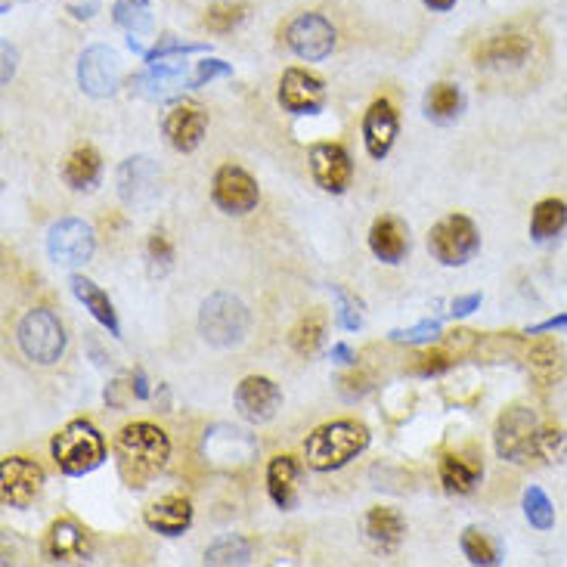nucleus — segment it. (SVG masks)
Wrapping results in <instances>:
<instances>
[{
  "instance_id": "obj_41",
  "label": "nucleus",
  "mask_w": 567,
  "mask_h": 567,
  "mask_svg": "<svg viewBox=\"0 0 567 567\" xmlns=\"http://www.w3.org/2000/svg\"><path fill=\"white\" fill-rule=\"evenodd\" d=\"M450 366H453V360H450L447 354H440V351L422 354V357L416 360V372H419V375H440V372H447Z\"/></svg>"
},
{
  "instance_id": "obj_26",
  "label": "nucleus",
  "mask_w": 567,
  "mask_h": 567,
  "mask_svg": "<svg viewBox=\"0 0 567 567\" xmlns=\"http://www.w3.org/2000/svg\"><path fill=\"white\" fill-rule=\"evenodd\" d=\"M100 174H103V159L100 152L90 146L75 149L66 159V168H62V177H66L72 189H93L100 183Z\"/></svg>"
},
{
  "instance_id": "obj_4",
  "label": "nucleus",
  "mask_w": 567,
  "mask_h": 567,
  "mask_svg": "<svg viewBox=\"0 0 567 567\" xmlns=\"http://www.w3.org/2000/svg\"><path fill=\"white\" fill-rule=\"evenodd\" d=\"M118 456H121V468H131L140 478L155 475L162 471L168 456H171V440L159 425H149V422H134L118 434V444H115Z\"/></svg>"
},
{
  "instance_id": "obj_15",
  "label": "nucleus",
  "mask_w": 567,
  "mask_h": 567,
  "mask_svg": "<svg viewBox=\"0 0 567 567\" xmlns=\"http://www.w3.org/2000/svg\"><path fill=\"white\" fill-rule=\"evenodd\" d=\"M159 186H162V171L146 155L128 159L118 168V193L128 205H149L159 196Z\"/></svg>"
},
{
  "instance_id": "obj_25",
  "label": "nucleus",
  "mask_w": 567,
  "mask_h": 567,
  "mask_svg": "<svg viewBox=\"0 0 567 567\" xmlns=\"http://www.w3.org/2000/svg\"><path fill=\"white\" fill-rule=\"evenodd\" d=\"M298 465L292 456H276L267 465V493L279 509H292L298 502Z\"/></svg>"
},
{
  "instance_id": "obj_23",
  "label": "nucleus",
  "mask_w": 567,
  "mask_h": 567,
  "mask_svg": "<svg viewBox=\"0 0 567 567\" xmlns=\"http://www.w3.org/2000/svg\"><path fill=\"white\" fill-rule=\"evenodd\" d=\"M72 292L78 295V301L84 304V310H90V317L97 320L100 326L109 329V335H121V326H118V317H115V307L109 301V295L97 286V282H90L87 276H72Z\"/></svg>"
},
{
  "instance_id": "obj_35",
  "label": "nucleus",
  "mask_w": 567,
  "mask_h": 567,
  "mask_svg": "<svg viewBox=\"0 0 567 567\" xmlns=\"http://www.w3.org/2000/svg\"><path fill=\"white\" fill-rule=\"evenodd\" d=\"M462 555L471 561V564H499V549L493 546V540L487 537V533H481L478 527H468L462 533Z\"/></svg>"
},
{
  "instance_id": "obj_6",
  "label": "nucleus",
  "mask_w": 567,
  "mask_h": 567,
  "mask_svg": "<svg viewBox=\"0 0 567 567\" xmlns=\"http://www.w3.org/2000/svg\"><path fill=\"white\" fill-rule=\"evenodd\" d=\"M16 338L22 354L41 366H53L62 357V351H66V329H62L59 317L47 307L28 310L16 329Z\"/></svg>"
},
{
  "instance_id": "obj_42",
  "label": "nucleus",
  "mask_w": 567,
  "mask_h": 567,
  "mask_svg": "<svg viewBox=\"0 0 567 567\" xmlns=\"http://www.w3.org/2000/svg\"><path fill=\"white\" fill-rule=\"evenodd\" d=\"M171 258H174V251H171L165 233H152V236H149V261H152V264H165V267H168Z\"/></svg>"
},
{
  "instance_id": "obj_21",
  "label": "nucleus",
  "mask_w": 567,
  "mask_h": 567,
  "mask_svg": "<svg viewBox=\"0 0 567 567\" xmlns=\"http://www.w3.org/2000/svg\"><path fill=\"white\" fill-rule=\"evenodd\" d=\"M44 552L53 561H84L90 555V537L78 521L62 518L50 527Z\"/></svg>"
},
{
  "instance_id": "obj_13",
  "label": "nucleus",
  "mask_w": 567,
  "mask_h": 567,
  "mask_svg": "<svg viewBox=\"0 0 567 567\" xmlns=\"http://www.w3.org/2000/svg\"><path fill=\"white\" fill-rule=\"evenodd\" d=\"M310 171H313V180H317L326 193H335L341 196L344 189L351 186V177H354V162L344 146L338 143H317L310 146Z\"/></svg>"
},
{
  "instance_id": "obj_8",
  "label": "nucleus",
  "mask_w": 567,
  "mask_h": 567,
  "mask_svg": "<svg viewBox=\"0 0 567 567\" xmlns=\"http://www.w3.org/2000/svg\"><path fill=\"white\" fill-rule=\"evenodd\" d=\"M93 248H97V239H93V230L78 217H66L59 224L50 227L47 233V251L53 264L59 267H81L93 258Z\"/></svg>"
},
{
  "instance_id": "obj_20",
  "label": "nucleus",
  "mask_w": 567,
  "mask_h": 567,
  "mask_svg": "<svg viewBox=\"0 0 567 567\" xmlns=\"http://www.w3.org/2000/svg\"><path fill=\"white\" fill-rule=\"evenodd\" d=\"M146 527H152L155 533H165V537H180V533L189 530L193 524V506L183 496H162L159 502L143 512Z\"/></svg>"
},
{
  "instance_id": "obj_44",
  "label": "nucleus",
  "mask_w": 567,
  "mask_h": 567,
  "mask_svg": "<svg viewBox=\"0 0 567 567\" xmlns=\"http://www.w3.org/2000/svg\"><path fill=\"white\" fill-rule=\"evenodd\" d=\"M561 329H567V313H564V317H552V320H546V323H537V326H530V329H527V335H543V332H561Z\"/></svg>"
},
{
  "instance_id": "obj_14",
  "label": "nucleus",
  "mask_w": 567,
  "mask_h": 567,
  "mask_svg": "<svg viewBox=\"0 0 567 567\" xmlns=\"http://www.w3.org/2000/svg\"><path fill=\"white\" fill-rule=\"evenodd\" d=\"M282 406V391L276 388V382L264 375H248L236 388V409L239 416L248 422H270L276 416V409Z\"/></svg>"
},
{
  "instance_id": "obj_19",
  "label": "nucleus",
  "mask_w": 567,
  "mask_h": 567,
  "mask_svg": "<svg viewBox=\"0 0 567 567\" xmlns=\"http://www.w3.org/2000/svg\"><path fill=\"white\" fill-rule=\"evenodd\" d=\"M149 72L134 78V90L149 100H168L186 87V62L183 59H159L149 62Z\"/></svg>"
},
{
  "instance_id": "obj_22",
  "label": "nucleus",
  "mask_w": 567,
  "mask_h": 567,
  "mask_svg": "<svg viewBox=\"0 0 567 567\" xmlns=\"http://www.w3.org/2000/svg\"><path fill=\"white\" fill-rule=\"evenodd\" d=\"M369 248H372V255L378 261H385V264H400L403 255H406V230L397 217H378L372 230H369Z\"/></svg>"
},
{
  "instance_id": "obj_43",
  "label": "nucleus",
  "mask_w": 567,
  "mask_h": 567,
  "mask_svg": "<svg viewBox=\"0 0 567 567\" xmlns=\"http://www.w3.org/2000/svg\"><path fill=\"white\" fill-rule=\"evenodd\" d=\"M366 391H369V375L357 372V375H344V378H341V394H344V400H357V397H363Z\"/></svg>"
},
{
  "instance_id": "obj_9",
  "label": "nucleus",
  "mask_w": 567,
  "mask_h": 567,
  "mask_svg": "<svg viewBox=\"0 0 567 567\" xmlns=\"http://www.w3.org/2000/svg\"><path fill=\"white\" fill-rule=\"evenodd\" d=\"M286 44L292 47L295 56L307 62H320L335 47V28L320 13H301L286 25Z\"/></svg>"
},
{
  "instance_id": "obj_1",
  "label": "nucleus",
  "mask_w": 567,
  "mask_h": 567,
  "mask_svg": "<svg viewBox=\"0 0 567 567\" xmlns=\"http://www.w3.org/2000/svg\"><path fill=\"white\" fill-rule=\"evenodd\" d=\"M493 437H496V453L518 465L530 459H558L567 447L564 431L543 425L530 406H509L499 416Z\"/></svg>"
},
{
  "instance_id": "obj_47",
  "label": "nucleus",
  "mask_w": 567,
  "mask_h": 567,
  "mask_svg": "<svg viewBox=\"0 0 567 567\" xmlns=\"http://www.w3.org/2000/svg\"><path fill=\"white\" fill-rule=\"evenodd\" d=\"M425 7H431L434 13H447L456 7V0H425Z\"/></svg>"
},
{
  "instance_id": "obj_27",
  "label": "nucleus",
  "mask_w": 567,
  "mask_h": 567,
  "mask_svg": "<svg viewBox=\"0 0 567 567\" xmlns=\"http://www.w3.org/2000/svg\"><path fill=\"white\" fill-rule=\"evenodd\" d=\"M530 56V38L509 31V35H496L484 47H478V62L487 66H502V62H524Z\"/></svg>"
},
{
  "instance_id": "obj_45",
  "label": "nucleus",
  "mask_w": 567,
  "mask_h": 567,
  "mask_svg": "<svg viewBox=\"0 0 567 567\" xmlns=\"http://www.w3.org/2000/svg\"><path fill=\"white\" fill-rule=\"evenodd\" d=\"M475 307H481V295H468V298H456L453 301V317H465Z\"/></svg>"
},
{
  "instance_id": "obj_28",
  "label": "nucleus",
  "mask_w": 567,
  "mask_h": 567,
  "mask_svg": "<svg viewBox=\"0 0 567 567\" xmlns=\"http://www.w3.org/2000/svg\"><path fill=\"white\" fill-rule=\"evenodd\" d=\"M440 484H444L447 493L468 496L471 490L481 484V468L471 465L462 456H444V459H440Z\"/></svg>"
},
{
  "instance_id": "obj_10",
  "label": "nucleus",
  "mask_w": 567,
  "mask_h": 567,
  "mask_svg": "<svg viewBox=\"0 0 567 567\" xmlns=\"http://www.w3.org/2000/svg\"><path fill=\"white\" fill-rule=\"evenodd\" d=\"M211 199L220 211L227 214H248L258 208V183L251 177L245 168L239 165H224L217 174H214V183H211Z\"/></svg>"
},
{
  "instance_id": "obj_37",
  "label": "nucleus",
  "mask_w": 567,
  "mask_h": 567,
  "mask_svg": "<svg viewBox=\"0 0 567 567\" xmlns=\"http://www.w3.org/2000/svg\"><path fill=\"white\" fill-rule=\"evenodd\" d=\"M208 564H248V543L239 537H224L205 552Z\"/></svg>"
},
{
  "instance_id": "obj_16",
  "label": "nucleus",
  "mask_w": 567,
  "mask_h": 567,
  "mask_svg": "<svg viewBox=\"0 0 567 567\" xmlns=\"http://www.w3.org/2000/svg\"><path fill=\"white\" fill-rule=\"evenodd\" d=\"M326 87L317 75H310L304 69H289L279 81V103L282 109H289L295 115H313L323 109Z\"/></svg>"
},
{
  "instance_id": "obj_5",
  "label": "nucleus",
  "mask_w": 567,
  "mask_h": 567,
  "mask_svg": "<svg viewBox=\"0 0 567 567\" xmlns=\"http://www.w3.org/2000/svg\"><path fill=\"white\" fill-rule=\"evenodd\" d=\"M248 307L227 292L211 295L199 310V332L214 348H236L248 332Z\"/></svg>"
},
{
  "instance_id": "obj_2",
  "label": "nucleus",
  "mask_w": 567,
  "mask_h": 567,
  "mask_svg": "<svg viewBox=\"0 0 567 567\" xmlns=\"http://www.w3.org/2000/svg\"><path fill=\"white\" fill-rule=\"evenodd\" d=\"M366 447H369V428L351 419H338L320 425L307 437L304 459L313 471H335L357 459Z\"/></svg>"
},
{
  "instance_id": "obj_32",
  "label": "nucleus",
  "mask_w": 567,
  "mask_h": 567,
  "mask_svg": "<svg viewBox=\"0 0 567 567\" xmlns=\"http://www.w3.org/2000/svg\"><path fill=\"white\" fill-rule=\"evenodd\" d=\"M527 363H530L533 372L543 378V382H549V378L561 375V369H564V351L558 348L552 338H543L537 344H530Z\"/></svg>"
},
{
  "instance_id": "obj_30",
  "label": "nucleus",
  "mask_w": 567,
  "mask_h": 567,
  "mask_svg": "<svg viewBox=\"0 0 567 567\" xmlns=\"http://www.w3.org/2000/svg\"><path fill=\"white\" fill-rule=\"evenodd\" d=\"M564 227H567V205H564L561 199H543L537 208H533L530 236L537 239V242L555 239Z\"/></svg>"
},
{
  "instance_id": "obj_18",
  "label": "nucleus",
  "mask_w": 567,
  "mask_h": 567,
  "mask_svg": "<svg viewBox=\"0 0 567 567\" xmlns=\"http://www.w3.org/2000/svg\"><path fill=\"white\" fill-rule=\"evenodd\" d=\"M208 131V115L199 106H174L165 118V137L177 152H193Z\"/></svg>"
},
{
  "instance_id": "obj_40",
  "label": "nucleus",
  "mask_w": 567,
  "mask_h": 567,
  "mask_svg": "<svg viewBox=\"0 0 567 567\" xmlns=\"http://www.w3.org/2000/svg\"><path fill=\"white\" fill-rule=\"evenodd\" d=\"M224 75H230V66H227V62H220V59H205V62H199L196 78L189 81V84H193V87H202V84H208V81H214V78H224Z\"/></svg>"
},
{
  "instance_id": "obj_17",
  "label": "nucleus",
  "mask_w": 567,
  "mask_h": 567,
  "mask_svg": "<svg viewBox=\"0 0 567 567\" xmlns=\"http://www.w3.org/2000/svg\"><path fill=\"white\" fill-rule=\"evenodd\" d=\"M397 112L388 100H375L366 115H363V140H366V152L372 159H385L391 152L394 140H397Z\"/></svg>"
},
{
  "instance_id": "obj_24",
  "label": "nucleus",
  "mask_w": 567,
  "mask_h": 567,
  "mask_svg": "<svg viewBox=\"0 0 567 567\" xmlns=\"http://www.w3.org/2000/svg\"><path fill=\"white\" fill-rule=\"evenodd\" d=\"M115 22L128 31V44L131 50L146 56L143 38L152 35V13H149V0H118L115 4Z\"/></svg>"
},
{
  "instance_id": "obj_38",
  "label": "nucleus",
  "mask_w": 567,
  "mask_h": 567,
  "mask_svg": "<svg viewBox=\"0 0 567 567\" xmlns=\"http://www.w3.org/2000/svg\"><path fill=\"white\" fill-rule=\"evenodd\" d=\"M440 332V323L437 320H425L413 329H394L391 332V341H400V344H422V341H434Z\"/></svg>"
},
{
  "instance_id": "obj_34",
  "label": "nucleus",
  "mask_w": 567,
  "mask_h": 567,
  "mask_svg": "<svg viewBox=\"0 0 567 567\" xmlns=\"http://www.w3.org/2000/svg\"><path fill=\"white\" fill-rule=\"evenodd\" d=\"M323 335H326V326H323V317H304L295 329H292V351L301 354V357H313L320 351L323 344Z\"/></svg>"
},
{
  "instance_id": "obj_3",
  "label": "nucleus",
  "mask_w": 567,
  "mask_h": 567,
  "mask_svg": "<svg viewBox=\"0 0 567 567\" xmlns=\"http://www.w3.org/2000/svg\"><path fill=\"white\" fill-rule=\"evenodd\" d=\"M53 459L59 465V471L78 478V475H90L93 468H100L106 462V440L103 434L93 428L84 419H75L62 428L53 437Z\"/></svg>"
},
{
  "instance_id": "obj_12",
  "label": "nucleus",
  "mask_w": 567,
  "mask_h": 567,
  "mask_svg": "<svg viewBox=\"0 0 567 567\" xmlns=\"http://www.w3.org/2000/svg\"><path fill=\"white\" fill-rule=\"evenodd\" d=\"M44 487V471L38 462L22 459V456H10L4 459V468H0V493H4V502L13 509H25L35 502V496Z\"/></svg>"
},
{
  "instance_id": "obj_33",
  "label": "nucleus",
  "mask_w": 567,
  "mask_h": 567,
  "mask_svg": "<svg viewBox=\"0 0 567 567\" xmlns=\"http://www.w3.org/2000/svg\"><path fill=\"white\" fill-rule=\"evenodd\" d=\"M462 112V90L456 84H434L428 93V115L434 121H453Z\"/></svg>"
},
{
  "instance_id": "obj_39",
  "label": "nucleus",
  "mask_w": 567,
  "mask_h": 567,
  "mask_svg": "<svg viewBox=\"0 0 567 567\" xmlns=\"http://www.w3.org/2000/svg\"><path fill=\"white\" fill-rule=\"evenodd\" d=\"M335 298H338V323H341L344 329H348V332L360 329V326H363L360 304H357V301H351V295L344 292V289H338V286H335Z\"/></svg>"
},
{
  "instance_id": "obj_7",
  "label": "nucleus",
  "mask_w": 567,
  "mask_h": 567,
  "mask_svg": "<svg viewBox=\"0 0 567 567\" xmlns=\"http://www.w3.org/2000/svg\"><path fill=\"white\" fill-rule=\"evenodd\" d=\"M428 248L434 261H440L444 267H462L465 261L475 258V251L481 248V236H478V227L471 224V217L450 214L431 227Z\"/></svg>"
},
{
  "instance_id": "obj_11",
  "label": "nucleus",
  "mask_w": 567,
  "mask_h": 567,
  "mask_svg": "<svg viewBox=\"0 0 567 567\" xmlns=\"http://www.w3.org/2000/svg\"><path fill=\"white\" fill-rule=\"evenodd\" d=\"M78 84L84 93L90 97H112L121 84V62H118V53L112 47H87L81 62H78Z\"/></svg>"
},
{
  "instance_id": "obj_29",
  "label": "nucleus",
  "mask_w": 567,
  "mask_h": 567,
  "mask_svg": "<svg viewBox=\"0 0 567 567\" xmlns=\"http://www.w3.org/2000/svg\"><path fill=\"white\" fill-rule=\"evenodd\" d=\"M366 533H369V540L378 543L382 549H394L403 540L406 527H403L400 512H394L388 506H378L366 515Z\"/></svg>"
},
{
  "instance_id": "obj_31",
  "label": "nucleus",
  "mask_w": 567,
  "mask_h": 567,
  "mask_svg": "<svg viewBox=\"0 0 567 567\" xmlns=\"http://www.w3.org/2000/svg\"><path fill=\"white\" fill-rule=\"evenodd\" d=\"M245 16H248L245 0H217L205 13V28L214 31V35H227V31L242 25Z\"/></svg>"
},
{
  "instance_id": "obj_46",
  "label": "nucleus",
  "mask_w": 567,
  "mask_h": 567,
  "mask_svg": "<svg viewBox=\"0 0 567 567\" xmlns=\"http://www.w3.org/2000/svg\"><path fill=\"white\" fill-rule=\"evenodd\" d=\"M332 360H338V363H344V366H354V363H357V354L348 348V344H335V348H332Z\"/></svg>"
},
{
  "instance_id": "obj_36",
  "label": "nucleus",
  "mask_w": 567,
  "mask_h": 567,
  "mask_svg": "<svg viewBox=\"0 0 567 567\" xmlns=\"http://www.w3.org/2000/svg\"><path fill=\"white\" fill-rule=\"evenodd\" d=\"M524 515H527L530 527H537V530H552V524H555V506L540 487L524 490Z\"/></svg>"
},
{
  "instance_id": "obj_48",
  "label": "nucleus",
  "mask_w": 567,
  "mask_h": 567,
  "mask_svg": "<svg viewBox=\"0 0 567 567\" xmlns=\"http://www.w3.org/2000/svg\"><path fill=\"white\" fill-rule=\"evenodd\" d=\"M4 59H7V69H4V84L13 78V47L10 44H4Z\"/></svg>"
}]
</instances>
